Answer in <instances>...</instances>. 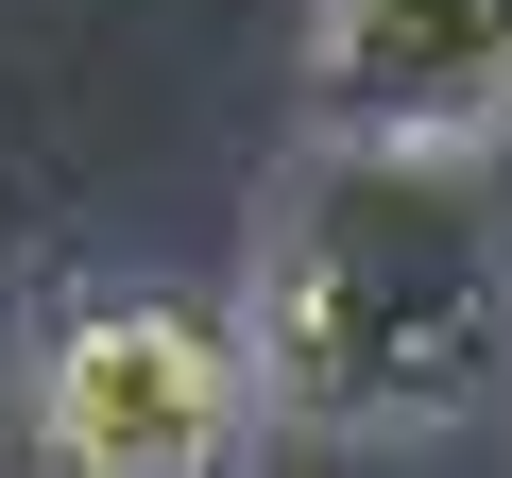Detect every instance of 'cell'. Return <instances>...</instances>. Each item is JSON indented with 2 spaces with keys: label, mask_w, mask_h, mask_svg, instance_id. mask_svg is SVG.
I'll return each instance as SVG.
<instances>
[{
  "label": "cell",
  "mask_w": 512,
  "mask_h": 478,
  "mask_svg": "<svg viewBox=\"0 0 512 478\" xmlns=\"http://www.w3.org/2000/svg\"><path fill=\"white\" fill-rule=\"evenodd\" d=\"M18 444L52 478H222L256 444L239 308H188V291H86V308H52V342L18 359Z\"/></svg>",
  "instance_id": "cell-2"
},
{
  "label": "cell",
  "mask_w": 512,
  "mask_h": 478,
  "mask_svg": "<svg viewBox=\"0 0 512 478\" xmlns=\"http://www.w3.org/2000/svg\"><path fill=\"white\" fill-rule=\"evenodd\" d=\"M239 376L291 444H444L512 393V205L495 154L291 137L239 257Z\"/></svg>",
  "instance_id": "cell-1"
},
{
  "label": "cell",
  "mask_w": 512,
  "mask_h": 478,
  "mask_svg": "<svg viewBox=\"0 0 512 478\" xmlns=\"http://www.w3.org/2000/svg\"><path fill=\"white\" fill-rule=\"evenodd\" d=\"M308 137H427L495 154L512 137V0H308Z\"/></svg>",
  "instance_id": "cell-3"
}]
</instances>
